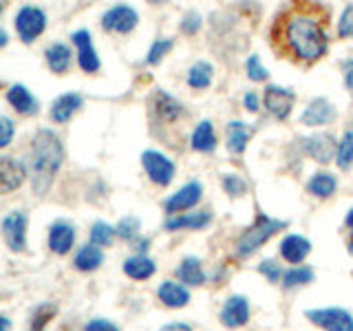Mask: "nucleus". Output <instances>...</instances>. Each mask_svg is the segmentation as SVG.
<instances>
[{
	"label": "nucleus",
	"mask_w": 353,
	"mask_h": 331,
	"mask_svg": "<svg viewBox=\"0 0 353 331\" xmlns=\"http://www.w3.org/2000/svg\"><path fill=\"white\" fill-rule=\"evenodd\" d=\"M64 159L62 141L53 130L42 128L31 143V185L38 197L49 192L53 177L58 174Z\"/></svg>",
	"instance_id": "obj_1"
},
{
	"label": "nucleus",
	"mask_w": 353,
	"mask_h": 331,
	"mask_svg": "<svg viewBox=\"0 0 353 331\" xmlns=\"http://www.w3.org/2000/svg\"><path fill=\"white\" fill-rule=\"evenodd\" d=\"M285 40L296 58L314 62L327 51V36L320 20L312 14H294L285 27Z\"/></svg>",
	"instance_id": "obj_2"
},
{
	"label": "nucleus",
	"mask_w": 353,
	"mask_h": 331,
	"mask_svg": "<svg viewBox=\"0 0 353 331\" xmlns=\"http://www.w3.org/2000/svg\"><path fill=\"white\" fill-rule=\"evenodd\" d=\"M287 223L285 221H276V219H270V217H259V221L254 223L245 234L241 237L239 241V248H236V254L241 259L250 257V254L256 252L265 241H270L276 232L285 230Z\"/></svg>",
	"instance_id": "obj_3"
},
{
	"label": "nucleus",
	"mask_w": 353,
	"mask_h": 331,
	"mask_svg": "<svg viewBox=\"0 0 353 331\" xmlns=\"http://www.w3.org/2000/svg\"><path fill=\"white\" fill-rule=\"evenodd\" d=\"M16 31H18V38L25 42V44H31L36 38L42 36V31L47 29V16H44V11L40 7H22L18 14H16Z\"/></svg>",
	"instance_id": "obj_4"
},
{
	"label": "nucleus",
	"mask_w": 353,
	"mask_h": 331,
	"mask_svg": "<svg viewBox=\"0 0 353 331\" xmlns=\"http://www.w3.org/2000/svg\"><path fill=\"white\" fill-rule=\"evenodd\" d=\"M307 318L325 331H353V316L338 307L312 309V312H307Z\"/></svg>",
	"instance_id": "obj_5"
},
{
	"label": "nucleus",
	"mask_w": 353,
	"mask_h": 331,
	"mask_svg": "<svg viewBox=\"0 0 353 331\" xmlns=\"http://www.w3.org/2000/svg\"><path fill=\"white\" fill-rule=\"evenodd\" d=\"M141 163L143 170L150 177L152 183L157 185H168L174 177V163L165 157V154L157 152V150H146L141 154Z\"/></svg>",
	"instance_id": "obj_6"
},
{
	"label": "nucleus",
	"mask_w": 353,
	"mask_h": 331,
	"mask_svg": "<svg viewBox=\"0 0 353 331\" xmlns=\"http://www.w3.org/2000/svg\"><path fill=\"white\" fill-rule=\"evenodd\" d=\"M3 237L11 252H25L27 250V214L9 212L3 219Z\"/></svg>",
	"instance_id": "obj_7"
},
{
	"label": "nucleus",
	"mask_w": 353,
	"mask_h": 331,
	"mask_svg": "<svg viewBox=\"0 0 353 331\" xmlns=\"http://www.w3.org/2000/svg\"><path fill=\"white\" fill-rule=\"evenodd\" d=\"M137 22H139L137 11L128 5H117L102 16V27L104 31L110 33H130L137 27Z\"/></svg>",
	"instance_id": "obj_8"
},
{
	"label": "nucleus",
	"mask_w": 353,
	"mask_h": 331,
	"mask_svg": "<svg viewBox=\"0 0 353 331\" xmlns=\"http://www.w3.org/2000/svg\"><path fill=\"white\" fill-rule=\"evenodd\" d=\"M71 42L77 47V62H80V69L84 73H97L99 71V58H97V51L93 47L91 33H88L86 29L73 31Z\"/></svg>",
	"instance_id": "obj_9"
},
{
	"label": "nucleus",
	"mask_w": 353,
	"mask_h": 331,
	"mask_svg": "<svg viewBox=\"0 0 353 331\" xmlns=\"http://www.w3.org/2000/svg\"><path fill=\"white\" fill-rule=\"evenodd\" d=\"M294 99H296V95L290 91V88H283V86L265 88V108H268L276 119H285L292 113Z\"/></svg>",
	"instance_id": "obj_10"
},
{
	"label": "nucleus",
	"mask_w": 353,
	"mask_h": 331,
	"mask_svg": "<svg viewBox=\"0 0 353 331\" xmlns=\"http://www.w3.org/2000/svg\"><path fill=\"white\" fill-rule=\"evenodd\" d=\"M201 192H203V188L199 181H190V183H185L181 190H176L172 197L165 199V212L168 214H176V212H183V210L188 208H192L199 203V199H201Z\"/></svg>",
	"instance_id": "obj_11"
},
{
	"label": "nucleus",
	"mask_w": 353,
	"mask_h": 331,
	"mask_svg": "<svg viewBox=\"0 0 353 331\" xmlns=\"http://www.w3.org/2000/svg\"><path fill=\"white\" fill-rule=\"evenodd\" d=\"M303 148L312 159H316L318 163H329L334 159V154L338 152L336 139L329 135V132H320V135H312L303 139Z\"/></svg>",
	"instance_id": "obj_12"
},
{
	"label": "nucleus",
	"mask_w": 353,
	"mask_h": 331,
	"mask_svg": "<svg viewBox=\"0 0 353 331\" xmlns=\"http://www.w3.org/2000/svg\"><path fill=\"white\" fill-rule=\"evenodd\" d=\"M27 179V168L11 157H0V194L14 192Z\"/></svg>",
	"instance_id": "obj_13"
},
{
	"label": "nucleus",
	"mask_w": 353,
	"mask_h": 331,
	"mask_svg": "<svg viewBox=\"0 0 353 331\" xmlns=\"http://www.w3.org/2000/svg\"><path fill=\"white\" fill-rule=\"evenodd\" d=\"M250 320V303L243 296H232L221 309V323L230 329H239Z\"/></svg>",
	"instance_id": "obj_14"
},
{
	"label": "nucleus",
	"mask_w": 353,
	"mask_h": 331,
	"mask_svg": "<svg viewBox=\"0 0 353 331\" xmlns=\"http://www.w3.org/2000/svg\"><path fill=\"white\" fill-rule=\"evenodd\" d=\"M334 117H336L334 104L327 102L325 97H316L314 102L305 108L301 121L305 126H325L329 121H334Z\"/></svg>",
	"instance_id": "obj_15"
},
{
	"label": "nucleus",
	"mask_w": 353,
	"mask_h": 331,
	"mask_svg": "<svg viewBox=\"0 0 353 331\" xmlns=\"http://www.w3.org/2000/svg\"><path fill=\"white\" fill-rule=\"evenodd\" d=\"M82 95L80 93H64L60 95L55 102L51 104V119L58 121V124H64V121H69L77 110L82 108Z\"/></svg>",
	"instance_id": "obj_16"
},
{
	"label": "nucleus",
	"mask_w": 353,
	"mask_h": 331,
	"mask_svg": "<svg viewBox=\"0 0 353 331\" xmlns=\"http://www.w3.org/2000/svg\"><path fill=\"white\" fill-rule=\"evenodd\" d=\"M7 102L14 106L20 115H36L38 113V99L31 95L25 84H14L7 91Z\"/></svg>",
	"instance_id": "obj_17"
},
{
	"label": "nucleus",
	"mask_w": 353,
	"mask_h": 331,
	"mask_svg": "<svg viewBox=\"0 0 353 331\" xmlns=\"http://www.w3.org/2000/svg\"><path fill=\"white\" fill-rule=\"evenodd\" d=\"M75 243V230L71 223H66V221H58V223H53L51 230H49V248L55 252V254H66Z\"/></svg>",
	"instance_id": "obj_18"
},
{
	"label": "nucleus",
	"mask_w": 353,
	"mask_h": 331,
	"mask_svg": "<svg viewBox=\"0 0 353 331\" xmlns=\"http://www.w3.org/2000/svg\"><path fill=\"white\" fill-rule=\"evenodd\" d=\"M309 252H312V243H309L305 237L290 234L281 243V254L287 263H301V261H305Z\"/></svg>",
	"instance_id": "obj_19"
},
{
	"label": "nucleus",
	"mask_w": 353,
	"mask_h": 331,
	"mask_svg": "<svg viewBox=\"0 0 353 331\" xmlns=\"http://www.w3.org/2000/svg\"><path fill=\"white\" fill-rule=\"evenodd\" d=\"M44 58H47L49 69L55 75H64L71 69V49L62 42H53L51 47H47L44 51Z\"/></svg>",
	"instance_id": "obj_20"
},
{
	"label": "nucleus",
	"mask_w": 353,
	"mask_h": 331,
	"mask_svg": "<svg viewBox=\"0 0 353 331\" xmlns=\"http://www.w3.org/2000/svg\"><path fill=\"white\" fill-rule=\"evenodd\" d=\"M157 296L165 307H172V309L185 307L188 303H190V294H188L185 287L179 283H172V281L161 283L159 290H157Z\"/></svg>",
	"instance_id": "obj_21"
},
{
	"label": "nucleus",
	"mask_w": 353,
	"mask_h": 331,
	"mask_svg": "<svg viewBox=\"0 0 353 331\" xmlns=\"http://www.w3.org/2000/svg\"><path fill=\"white\" fill-rule=\"evenodd\" d=\"M152 108H154V113H157L163 121H172L176 117H181V113H183V104L176 102L172 95L163 93V91L154 93Z\"/></svg>",
	"instance_id": "obj_22"
},
{
	"label": "nucleus",
	"mask_w": 353,
	"mask_h": 331,
	"mask_svg": "<svg viewBox=\"0 0 353 331\" xmlns=\"http://www.w3.org/2000/svg\"><path fill=\"white\" fill-rule=\"evenodd\" d=\"M176 276H179V281L183 285H192V287H199L205 283V274H203V268H201V261L199 259H185L181 261V265L176 268Z\"/></svg>",
	"instance_id": "obj_23"
},
{
	"label": "nucleus",
	"mask_w": 353,
	"mask_h": 331,
	"mask_svg": "<svg viewBox=\"0 0 353 331\" xmlns=\"http://www.w3.org/2000/svg\"><path fill=\"white\" fill-rule=\"evenodd\" d=\"M154 261H150L148 257H143V254H139V257H130L126 263H124V272L126 276H130V279L135 281H146L150 279V276L154 274Z\"/></svg>",
	"instance_id": "obj_24"
},
{
	"label": "nucleus",
	"mask_w": 353,
	"mask_h": 331,
	"mask_svg": "<svg viewBox=\"0 0 353 331\" xmlns=\"http://www.w3.org/2000/svg\"><path fill=\"white\" fill-rule=\"evenodd\" d=\"M210 223V212H194V214H179V217H172L165 221V230H199V228H205Z\"/></svg>",
	"instance_id": "obj_25"
},
{
	"label": "nucleus",
	"mask_w": 353,
	"mask_h": 331,
	"mask_svg": "<svg viewBox=\"0 0 353 331\" xmlns=\"http://www.w3.org/2000/svg\"><path fill=\"white\" fill-rule=\"evenodd\" d=\"M102 261H104V254L97 245H84L80 252L75 254L73 263H75V268L80 272H93V270L99 268V265H102Z\"/></svg>",
	"instance_id": "obj_26"
},
{
	"label": "nucleus",
	"mask_w": 353,
	"mask_h": 331,
	"mask_svg": "<svg viewBox=\"0 0 353 331\" xmlns=\"http://www.w3.org/2000/svg\"><path fill=\"white\" fill-rule=\"evenodd\" d=\"M216 146V135H214V126L210 121H201L194 132H192V148L199 152H210Z\"/></svg>",
	"instance_id": "obj_27"
},
{
	"label": "nucleus",
	"mask_w": 353,
	"mask_h": 331,
	"mask_svg": "<svg viewBox=\"0 0 353 331\" xmlns=\"http://www.w3.org/2000/svg\"><path fill=\"white\" fill-rule=\"evenodd\" d=\"M250 141V128L243 121H230L228 124V148L230 152H243Z\"/></svg>",
	"instance_id": "obj_28"
},
{
	"label": "nucleus",
	"mask_w": 353,
	"mask_h": 331,
	"mask_svg": "<svg viewBox=\"0 0 353 331\" xmlns=\"http://www.w3.org/2000/svg\"><path fill=\"white\" fill-rule=\"evenodd\" d=\"M212 64L205 62V60H199L192 64V69L188 71V84H190L192 88H208L210 82H212Z\"/></svg>",
	"instance_id": "obj_29"
},
{
	"label": "nucleus",
	"mask_w": 353,
	"mask_h": 331,
	"mask_svg": "<svg viewBox=\"0 0 353 331\" xmlns=\"http://www.w3.org/2000/svg\"><path fill=\"white\" fill-rule=\"evenodd\" d=\"M336 177L329 174V172H318L312 177V181H309V192L320 197V199H329L331 194L336 192Z\"/></svg>",
	"instance_id": "obj_30"
},
{
	"label": "nucleus",
	"mask_w": 353,
	"mask_h": 331,
	"mask_svg": "<svg viewBox=\"0 0 353 331\" xmlns=\"http://www.w3.org/2000/svg\"><path fill=\"white\" fill-rule=\"evenodd\" d=\"M314 281V270L312 268H294L287 274H283V287L285 290H294Z\"/></svg>",
	"instance_id": "obj_31"
},
{
	"label": "nucleus",
	"mask_w": 353,
	"mask_h": 331,
	"mask_svg": "<svg viewBox=\"0 0 353 331\" xmlns=\"http://www.w3.org/2000/svg\"><path fill=\"white\" fill-rule=\"evenodd\" d=\"M336 163L340 166L342 170H347L349 166L353 163V132L347 130L342 141L338 143V152H336Z\"/></svg>",
	"instance_id": "obj_32"
},
{
	"label": "nucleus",
	"mask_w": 353,
	"mask_h": 331,
	"mask_svg": "<svg viewBox=\"0 0 353 331\" xmlns=\"http://www.w3.org/2000/svg\"><path fill=\"white\" fill-rule=\"evenodd\" d=\"M115 239V228H110L104 221H97L91 228V243L97 248H104V245H110Z\"/></svg>",
	"instance_id": "obj_33"
},
{
	"label": "nucleus",
	"mask_w": 353,
	"mask_h": 331,
	"mask_svg": "<svg viewBox=\"0 0 353 331\" xmlns=\"http://www.w3.org/2000/svg\"><path fill=\"white\" fill-rule=\"evenodd\" d=\"M55 316V305H49V303H44L36 309V314H33L31 318V329L29 331H42L44 327L49 325V320Z\"/></svg>",
	"instance_id": "obj_34"
},
{
	"label": "nucleus",
	"mask_w": 353,
	"mask_h": 331,
	"mask_svg": "<svg viewBox=\"0 0 353 331\" xmlns=\"http://www.w3.org/2000/svg\"><path fill=\"white\" fill-rule=\"evenodd\" d=\"M139 219L137 217H124L117 223V228H115V234L117 237H121L124 241H135V237H137V232H139Z\"/></svg>",
	"instance_id": "obj_35"
},
{
	"label": "nucleus",
	"mask_w": 353,
	"mask_h": 331,
	"mask_svg": "<svg viewBox=\"0 0 353 331\" xmlns=\"http://www.w3.org/2000/svg\"><path fill=\"white\" fill-rule=\"evenodd\" d=\"M170 49H172V40H154V42H152V47H150V51H148L146 62H148V64H157Z\"/></svg>",
	"instance_id": "obj_36"
},
{
	"label": "nucleus",
	"mask_w": 353,
	"mask_h": 331,
	"mask_svg": "<svg viewBox=\"0 0 353 331\" xmlns=\"http://www.w3.org/2000/svg\"><path fill=\"white\" fill-rule=\"evenodd\" d=\"M223 188H225V192L230 197H241V194H245V190H248L245 181H243L241 177H234V174H225L223 177Z\"/></svg>",
	"instance_id": "obj_37"
},
{
	"label": "nucleus",
	"mask_w": 353,
	"mask_h": 331,
	"mask_svg": "<svg viewBox=\"0 0 353 331\" xmlns=\"http://www.w3.org/2000/svg\"><path fill=\"white\" fill-rule=\"evenodd\" d=\"M248 75L252 77L254 82H263V80H268V71H265V66L261 64L259 60V55H250L248 58Z\"/></svg>",
	"instance_id": "obj_38"
},
{
	"label": "nucleus",
	"mask_w": 353,
	"mask_h": 331,
	"mask_svg": "<svg viewBox=\"0 0 353 331\" xmlns=\"http://www.w3.org/2000/svg\"><path fill=\"white\" fill-rule=\"evenodd\" d=\"M338 33H340V38H353V5H349L342 11Z\"/></svg>",
	"instance_id": "obj_39"
},
{
	"label": "nucleus",
	"mask_w": 353,
	"mask_h": 331,
	"mask_svg": "<svg viewBox=\"0 0 353 331\" xmlns=\"http://www.w3.org/2000/svg\"><path fill=\"white\" fill-rule=\"evenodd\" d=\"M14 121H11L9 117H3L0 115V148H5L11 143V139H14Z\"/></svg>",
	"instance_id": "obj_40"
},
{
	"label": "nucleus",
	"mask_w": 353,
	"mask_h": 331,
	"mask_svg": "<svg viewBox=\"0 0 353 331\" xmlns=\"http://www.w3.org/2000/svg\"><path fill=\"white\" fill-rule=\"evenodd\" d=\"M259 272L263 274V276H268L270 279V283H276L283 276V272H281V268L276 265L274 261H263L261 265H259Z\"/></svg>",
	"instance_id": "obj_41"
},
{
	"label": "nucleus",
	"mask_w": 353,
	"mask_h": 331,
	"mask_svg": "<svg viewBox=\"0 0 353 331\" xmlns=\"http://www.w3.org/2000/svg\"><path fill=\"white\" fill-rule=\"evenodd\" d=\"M199 27H201V16L194 14V11H192V14H188L185 20H181V31L183 33H190V36H192V33L199 31Z\"/></svg>",
	"instance_id": "obj_42"
},
{
	"label": "nucleus",
	"mask_w": 353,
	"mask_h": 331,
	"mask_svg": "<svg viewBox=\"0 0 353 331\" xmlns=\"http://www.w3.org/2000/svg\"><path fill=\"white\" fill-rule=\"evenodd\" d=\"M84 331H119V329H117V325L110 323V320L95 318V320H91V323L84 327Z\"/></svg>",
	"instance_id": "obj_43"
},
{
	"label": "nucleus",
	"mask_w": 353,
	"mask_h": 331,
	"mask_svg": "<svg viewBox=\"0 0 353 331\" xmlns=\"http://www.w3.org/2000/svg\"><path fill=\"white\" fill-rule=\"evenodd\" d=\"M243 102H245V108L250 110V113H256V110H259V95L254 93V91L245 93V97H243Z\"/></svg>",
	"instance_id": "obj_44"
},
{
	"label": "nucleus",
	"mask_w": 353,
	"mask_h": 331,
	"mask_svg": "<svg viewBox=\"0 0 353 331\" xmlns=\"http://www.w3.org/2000/svg\"><path fill=\"white\" fill-rule=\"evenodd\" d=\"M159 331H192V327H190V325H185V323H172V325L161 327Z\"/></svg>",
	"instance_id": "obj_45"
},
{
	"label": "nucleus",
	"mask_w": 353,
	"mask_h": 331,
	"mask_svg": "<svg viewBox=\"0 0 353 331\" xmlns=\"http://www.w3.org/2000/svg\"><path fill=\"white\" fill-rule=\"evenodd\" d=\"M345 69H347V73H345V77H347V86L353 91V60L345 62Z\"/></svg>",
	"instance_id": "obj_46"
},
{
	"label": "nucleus",
	"mask_w": 353,
	"mask_h": 331,
	"mask_svg": "<svg viewBox=\"0 0 353 331\" xmlns=\"http://www.w3.org/2000/svg\"><path fill=\"white\" fill-rule=\"evenodd\" d=\"M0 331H11V320L5 316H0Z\"/></svg>",
	"instance_id": "obj_47"
},
{
	"label": "nucleus",
	"mask_w": 353,
	"mask_h": 331,
	"mask_svg": "<svg viewBox=\"0 0 353 331\" xmlns=\"http://www.w3.org/2000/svg\"><path fill=\"white\" fill-rule=\"evenodd\" d=\"M7 42H9V36H7V31L5 29H0V49L7 47Z\"/></svg>",
	"instance_id": "obj_48"
},
{
	"label": "nucleus",
	"mask_w": 353,
	"mask_h": 331,
	"mask_svg": "<svg viewBox=\"0 0 353 331\" xmlns=\"http://www.w3.org/2000/svg\"><path fill=\"white\" fill-rule=\"evenodd\" d=\"M347 225H349V228H353V208L349 210V214H347Z\"/></svg>",
	"instance_id": "obj_49"
},
{
	"label": "nucleus",
	"mask_w": 353,
	"mask_h": 331,
	"mask_svg": "<svg viewBox=\"0 0 353 331\" xmlns=\"http://www.w3.org/2000/svg\"><path fill=\"white\" fill-rule=\"evenodd\" d=\"M349 252L353 254V237H351V241H349Z\"/></svg>",
	"instance_id": "obj_50"
},
{
	"label": "nucleus",
	"mask_w": 353,
	"mask_h": 331,
	"mask_svg": "<svg viewBox=\"0 0 353 331\" xmlns=\"http://www.w3.org/2000/svg\"><path fill=\"white\" fill-rule=\"evenodd\" d=\"M3 11H5V3H0V14H3Z\"/></svg>",
	"instance_id": "obj_51"
}]
</instances>
